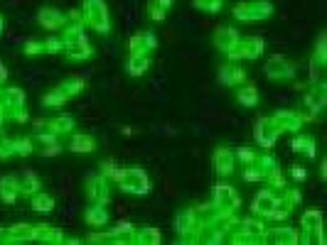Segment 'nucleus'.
Listing matches in <instances>:
<instances>
[{
	"label": "nucleus",
	"instance_id": "28",
	"mask_svg": "<svg viewBox=\"0 0 327 245\" xmlns=\"http://www.w3.org/2000/svg\"><path fill=\"white\" fill-rule=\"evenodd\" d=\"M5 76H8V71H5V67L0 64V81H5Z\"/></svg>",
	"mask_w": 327,
	"mask_h": 245
},
{
	"label": "nucleus",
	"instance_id": "8",
	"mask_svg": "<svg viewBox=\"0 0 327 245\" xmlns=\"http://www.w3.org/2000/svg\"><path fill=\"white\" fill-rule=\"evenodd\" d=\"M273 206H276V196L270 191H261L256 196V201H254V211H256L258 216H270L273 213Z\"/></svg>",
	"mask_w": 327,
	"mask_h": 245
},
{
	"label": "nucleus",
	"instance_id": "6",
	"mask_svg": "<svg viewBox=\"0 0 327 245\" xmlns=\"http://www.w3.org/2000/svg\"><path fill=\"white\" fill-rule=\"evenodd\" d=\"M256 130H258V133H256L258 142L268 147V145H273V142H276V135H278V130H281V128H278V122H276V120H261Z\"/></svg>",
	"mask_w": 327,
	"mask_h": 245
},
{
	"label": "nucleus",
	"instance_id": "1",
	"mask_svg": "<svg viewBox=\"0 0 327 245\" xmlns=\"http://www.w3.org/2000/svg\"><path fill=\"white\" fill-rule=\"evenodd\" d=\"M118 184L126 191H133V194H148L150 189V181L145 177L143 169H128V172H121L118 177Z\"/></svg>",
	"mask_w": 327,
	"mask_h": 245
},
{
	"label": "nucleus",
	"instance_id": "24",
	"mask_svg": "<svg viewBox=\"0 0 327 245\" xmlns=\"http://www.w3.org/2000/svg\"><path fill=\"white\" fill-rule=\"evenodd\" d=\"M150 13H153V20H162V17H165V8H162L157 0H153V3H150Z\"/></svg>",
	"mask_w": 327,
	"mask_h": 245
},
{
	"label": "nucleus",
	"instance_id": "14",
	"mask_svg": "<svg viewBox=\"0 0 327 245\" xmlns=\"http://www.w3.org/2000/svg\"><path fill=\"white\" fill-rule=\"evenodd\" d=\"M94 145H96V142L86 135H74V140H71V150L74 152H91Z\"/></svg>",
	"mask_w": 327,
	"mask_h": 245
},
{
	"label": "nucleus",
	"instance_id": "10",
	"mask_svg": "<svg viewBox=\"0 0 327 245\" xmlns=\"http://www.w3.org/2000/svg\"><path fill=\"white\" fill-rule=\"evenodd\" d=\"M148 67H150V56H145V54H130L128 64H126L128 74H133V76H141Z\"/></svg>",
	"mask_w": 327,
	"mask_h": 245
},
{
	"label": "nucleus",
	"instance_id": "15",
	"mask_svg": "<svg viewBox=\"0 0 327 245\" xmlns=\"http://www.w3.org/2000/svg\"><path fill=\"white\" fill-rule=\"evenodd\" d=\"M305 103L313 108V113H320L322 106H325V91H322V88H317V91H313V94H308Z\"/></svg>",
	"mask_w": 327,
	"mask_h": 245
},
{
	"label": "nucleus",
	"instance_id": "20",
	"mask_svg": "<svg viewBox=\"0 0 327 245\" xmlns=\"http://www.w3.org/2000/svg\"><path fill=\"white\" fill-rule=\"evenodd\" d=\"M32 206L37 208V211H42V213H47V211H52V199L49 196H44V194H40V196H35L32 199Z\"/></svg>",
	"mask_w": 327,
	"mask_h": 245
},
{
	"label": "nucleus",
	"instance_id": "2",
	"mask_svg": "<svg viewBox=\"0 0 327 245\" xmlns=\"http://www.w3.org/2000/svg\"><path fill=\"white\" fill-rule=\"evenodd\" d=\"M84 10H86V20L91 22V27L101 29V32H106V29H108V15H106V5H103V0H86Z\"/></svg>",
	"mask_w": 327,
	"mask_h": 245
},
{
	"label": "nucleus",
	"instance_id": "18",
	"mask_svg": "<svg viewBox=\"0 0 327 245\" xmlns=\"http://www.w3.org/2000/svg\"><path fill=\"white\" fill-rule=\"evenodd\" d=\"M86 221H89V223H94V226H103V223L108 221V213H106L103 208H89Z\"/></svg>",
	"mask_w": 327,
	"mask_h": 245
},
{
	"label": "nucleus",
	"instance_id": "25",
	"mask_svg": "<svg viewBox=\"0 0 327 245\" xmlns=\"http://www.w3.org/2000/svg\"><path fill=\"white\" fill-rule=\"evenodd\" d=\"M71 125H74V120H69V118H59V120L54 122V128H57V130H64V128H71Z\"/></svg>",
	"mask_w": 327,
	"mask_h": 245
},
{
	"label": "nucleus",
	"instance_id": "11",
	"mask_svg": "<svg viewBox=\"0 0 327 245\" xmlns=\"http://www.w3.org/2000/svg\"><path fill=\"white\" fill-rule=\"evenodd\" d=\"M17 196V181L13 177H3L0 179V199L3 201H15Z\"/></svg>",
	"mask_w": 327,
	"mask_h": 245
},
{
	"label": "nucleus",
	"instance_id": "3",
	"mask_svg": "<svg viewBox=\"0 0 327 245\" xmlns=\"http://www.w3.org/2000/svg\"><path fill=\"white\" fill-rule=\"evenodd\" d=\"M261 49H263V42L261 40H239L231 49H229L227 54L229 56H243V59H256L261 54Z\"/></svg>",
	"mask_w": 327,
	"mask_h": 245
},
{
	"label": "nucleus",
	"instance_id": "16",
	"mask_svg": "<svg viewBox=\"0 0 327 245\" xmlns=\"http://www.w3.org/2000/svg\"><path fill=\"white\" fill-rule=\"evenodd\" d=\"M89 189H94L91 191V199L94 201H106V181L103 179H91L89 181Z\"/></svg>",
	"mask_w": 327,
	"mask_h": 245
},
{
	"label": "nucleus",
	"instance_id": "23",
	"mask_svg": "<svg viewBox=\"0 0 327 245\" xmlns=\"http://www.w3.org/2000/svg\"><path fill=\"white\" fill-rule=\"evenodd\" d=\"M189 221H192L189 211H182V213L177 216V231H180V233H187V231H189Z\"/></svg>",
	"mask_w": 327,
	"mask_h": 245
},
{
	"label": "nucleus",
	"instance_id": "21",
	"mask_svg": "<svg viewBox=\"0 0 327 245\" xmlns=\"http://www.w3.org/2000/svg\"><path fill=\"white\" fill-rule=\"evenodd\" d=\"M64 101H67V94H64V91L59 88V91H52L49 96H44L42 103H44V106H62Z\"/></svg>",
	"mask_w": 327,
	"mask_h": 245
},
{
	"label": "nucleus",
	"instance_id": "26",
	"mask_svg": "<svg viewBox=\"0 0 327 245\" xmlns=\"http://www.w3.org/2000/svg\"><path fill=\"white\" fill-rule=\"evenodd\" d=\"M293 177L298 179V181H303L308 174H305V169H303V167H293Z\"/></svg>",
	"mask_w": 327,
	"mask_h": 245
},
{
	"label": "nucleus",
	"instance_id": "5",
	"mask_svg": "<svg viewBox=\"0 0 327 245\" xmlns=\"http://www.w3.org/2000/svg\"><path fill=\"white\" fill-rule=\"evenodd\" d=\"M266 74L270 79H288V76H293V64H288L283 56H273L266 64Z\"/></svg>",
	"mask_w": 327,
	"mask_h": 245
},
{
	"label": "nucleus",
	"instance_id": "27",
	"mask_svg": "<svg viewBox=\"0 0 327 245\" xmlns=\"http://www.w3.org/2000/svg\"><path fill=\"white\" fill-rule=\"evenodd\" d=\"M239 157H241V160H254L251 150H246V147H243V150H239Z\"/></svg>",
	"mask_w": 327,
	"mask_h": 245
},
{
	"label": "nucleus",
	"instance_id": "7",
	"mask_svg": "<svg viewBox=\"0 0 327 245\" xmlns=\"http://www.w3.org/2000/svg\"><path fill=\"white\" fill-rule=\"evenodd\" d=\"M236 42H239V35H236V29H231V27H222L214 35V44H216L222 52H229Z\"/></svg>",
	"mask_w": 327,
	"mask_h": 245
},
{
	"label": "nucleus",
	"instance_id": "19",
	"mask_svg": "<svg viewBox=\"0 0 327 245\" xmlns=\"http://www.w3.org/2000/svg\"><path fill=\"white\" fill-rule=\"evenodd\" d=\"M239 101H241L243 106H256V101H258L256 88H254V86H249V88H241V91H239Z\"/></svg>",
	"mask_w": 327,
	"mask_h": 245
},
{
	"label": "nucleus",
	"instance_id": "13",
	"mask_svg": "<svg viewBox=\"0 0 327 245\" xmlns=\"http://www.w3.org/2000/svg\"><path fill=\"white\" fill-rule=\"evenodd\" d=\"M40 22H42L44 27L49 29H57L62 22H64V15H59L57 10H49V8H44L42 13H40Z\"/></svg>",
	"mask_w": 327,
	"mask_h": 245
},
{
	"label": "nucleus",
	"instance_id": "12",
	"mask_svg": "<svg viewBox=\"0 0 327 245\" xmlns=\"http://www.w3.org/2000/svg\"><path fill=\"white\" fill-rule=\"evenodd\" d=\"M214 167H216V172H219V174H229V172H231V167H234L231 155H229L227 150H216V155H214Z\"/></svg>",
	"mask_w": 327,
	"mask_h": 245
},
{
	"label": "nucleus",
	"instance_id": "9",
	"mask_svg": "<svg viewBox=\"0 0 327 245\" xmlns=\"http://www.w3.org/2000/svg\"><path fill=\"white\" fill-rule=\"evenodd\" d=\"M303 228L308 233H313V235H317V240H322L320 238V231H322V216H320V211H308L303 216Z\"/></svg>",
	"mask_w": 327,
	"mask_h": 245
},
{
	"label": "nucleus",
	"instance_id": "22",
	"mask_svg": "<svg viewBox=\"0 0 327 245\" xmlns=\"http://www.w3.org/2000/svg\"><path fill=\"white\" fill-rule=\"evenodd\" d=\"M195 5L202 8V10H212V13H216V10L222 8V0H195Z\"/></svg>",
	"mask_w": 327,
	"mask_h": 245
},
{
	"label": "nucleus",
	"instance_id": "29",
	"mask_svg": "<svg viewBox=\"0 0 327 245\" xmlns=\"http://www.w3.org/2000/svg\"><path fill=\"white\" fill-rule=\"evenodd\" d=\"M0 29H3V20H0Z\"/></svg>",
	"mask_w": 327,
	"mask_h": 245
},
{
	"label": "nucleus",
	"instance_id": "4",
	"mask_svg": "<svg viewBox=\"0 0 327 245\" xmlns=\"http://www.w3.org/2000/svg\"><path fill=\"white\" fill-rule=\"evenodd\" d=\"M270 10H273L270 3L256 0V3H251V5H239V8H236V17H239V20H258V17H268Z\"/></svg>",
	"mask_w": 327,
	"mask_h": 245
},
{
	"label": "nucleus",
	"instance_id": "17",
	"mask_svg": "<svg viewBox=\"0 0 327 245\" xmlns=\"http://www.w3.org/2000/svg\"><path fill=\"white\" fill-rule=\"evenodd\" d=\"M293 147H295V150H305L303 155H308V157H315V142H313V137H298V140L293 142Z\"/></svg>",
	"mask_w": 327,
	"mask_h": 245
}]
</instances>
